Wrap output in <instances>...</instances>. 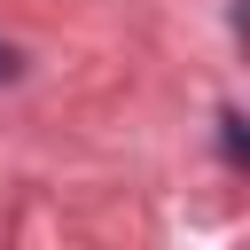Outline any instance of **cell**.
Returning <instances> with one entry per match:
<instances>
[{
	"label": "cell",
	"mask_w": 250,
	"mask_h": 250,
	"mask_svg": "<svg viewBox=\"0 0 250 250\" xmlns=\"http://www.w3.org/2000/svg\"><path fill=\"white\" fill-rule=\"evenodd\" d=\"M16 70H23V55H16L8 39H0V78H16Z\"/></svg>",
	"instance_id": "2"
},
{
	"label": "cell",
	"mask_w": 250,
	"mask_h": 250,
	"mask_svg": "<svg viewBox=\"0 0 250 250\" xmlns=\"http://www.w3.org/2000/svg\"><path fill=\"white\" fill-rule=\"evenodd\" d=\"M219 148H227V156L242 164V117H219Z\"/></svg>",
	"instance_id": "1"
}]
</instances>
